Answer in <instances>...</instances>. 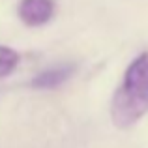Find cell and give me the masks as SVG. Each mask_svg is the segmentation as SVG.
I'll return each mask as SVG.
<instances>
[{
  "instance_id": "cell-3",
  "label": "cell",
  "mask_w": 148,
  "mask_h": 148,
  "mask_svg": "<svg viewBox=\"0 0 148 148\" xmlns=\"http://www.w3.org/2000/svg\"><path fill=\"white\" fill-rule=\"evenodd\" d=\"M73 73V66H60V68H53L47 71L40 73L36 79L32 81L34 88H56L60 83H64L69 75Z\"/></svg>"
},
{
  "instance_id": "cell-1",
  "label": "cell",
  "mask_w": 148,
  "mask_h": 148,
  "mask_svg": "<svg viewBox=\"0 0 148 148\" xmlns=\"http://www.w3.org/2000/svg\"><path fill=\"white\" fill-rule=\"evenodd\" d=\"M148 111V53L127 66L111 105V118L118 127H130Z\"/></svg>"
},
{
  "instance_id": "cell-4",
  "label": "cell",
  "mask_w": 148,
  "mask_h": 148,
  "mask_svg": "<svg viewBox=\"0 0 148 148\" xmlns=\"http://www.w3.org/2000/svg\"><path fill=\"white\" fill-rule=\"evenodd\" d=\"M19 64V54L13 49L0 45V77H6L17 68Z\"/></svg>"
},
{
  "instance_id": "cell-2",
  "label": "cell",
  "mask_w": 148,
  "mask_h": 148,
  "mask_svg": "<svg viewBox=\"0 0 148 148\" xmlns=\"http://www.w3.org/2000/svg\"><path fill=\"white\" fill-rule=\"evenodd\" d=\"M54 0H21L19 17L28 26H41L53 17Z\"/></svg>"
}]
</instances>
